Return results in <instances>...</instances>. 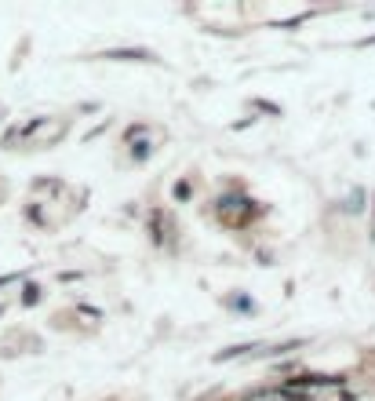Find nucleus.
Wrapping results in <instances>:
<instances>
[{
  "label": "nucleus",
  "instance_id": "20e7f679",
  "mask_svg": "<svg viewBox=\"0 0 375 401\" xmlns=\"http://www.w3.org/2000/svg\"><path fill=\"white\" fill-rule=\"evenodd\" d=\"M175 197H179V201H186V197H190V190H186V182H179V187H175Z\"/></svg>",
  "mask_w": 375,
  "mask_h": 401
},
{
  "label": "nucleus",
  "instance_id": "7ed1b4c3",
  "mask_svg": "<svg viewBox=\"0 0 375 401\" xmlns=\"http://www.w3.org/2000/svg\"><path fill=\"white\" fill-rule=\"evenodd\" d=\"M22 299H26L29 306H33V303L41 299V288H37V285H26V292H22Z\"/></svg>",
  "mask_w": 375,
  "mask_h": 401
},
{
  "label": "nucleus",
  "instance_id": "f03ea898",
  "mask_svg": "<svg viewBox=\"0 0 375 401\" xmlns=\"http://www.w3.org/2000/svg\"><path fill=\"white\" fill-rule=\"evenodd\" d=\"M110 58H149L146 51H106Z\"/></svg>",
  "mask_w": 375,
  "mask_h": 401
},
{
  "label": "nucleus",
  "instance_id": "f257e3e1",
  "mask_svg": "<svg viewBox=\"0 0 375 401\" xmlns=\"http://www.w3.org/2000/svg\"><path fill=\"white\" fill-rule=\"evenodd\" d=\"M230 306H241L244 314H252V311H255V306H252V299H248V296H230Z\"/></svg>",
  "mask_w": 375,
  "mask_h": 401
}]
</instances>
